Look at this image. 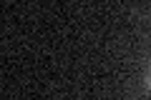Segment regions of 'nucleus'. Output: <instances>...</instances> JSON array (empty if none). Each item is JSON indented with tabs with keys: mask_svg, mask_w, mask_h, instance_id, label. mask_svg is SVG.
<instances>
[{
	"mask_svg": "<svg viewBox=\"0 0 151 100\" xmlns=\"http://www.w3.org/2000/svg\"><path fill=\"white\" fill-rule=\"evenodd\" d=\"M149 88H151V70H149Z\"/></svg>",
	"mask_w": 151,
	"mask_h": 100,
	"instance_id": "nucleus-1",
	"label": "nucleus"
}]
</instances>
